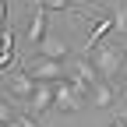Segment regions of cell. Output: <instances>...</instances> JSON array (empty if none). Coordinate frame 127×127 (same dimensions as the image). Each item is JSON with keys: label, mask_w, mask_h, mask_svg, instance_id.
I'll use <instances>...</instances> for the list:
<instances>
[{"label": "cell", "mask_w": 127, "mask_h": 127, "mask_svg": "<svg viewBox=\"0 0 127 127\" xmlns=\"http://www.w3.org/2000/svg\"><path fill=\"white\" fill-rule=\"evenodd\" d=\"M88 60H92V67L99 71L102 81H120V78H124V60H127V46H120V42H102Z\"/></svg>", "instance_id": "6da1fadb"}, {"label": "cell", "mask_w": 127, "mask_h": 127, "mask_svg": "<svg viewBox=\"0 0 127 127\" xmlns=\"http://www.w3.org/2000/svg\"><path fill=\"white\" fill-rule=\"evenodd\" d=\"M21 71L32 78V81H39V85H57V81L67 78L64 60H32V64H21Z\"/></svg>", "instance_id": "7a4b0ae2"}, {"label": "cell", "mask_w": 127, "mask_h": 127, "mask_svg": "<svg viewBox=\"0 0 127 127\" xmlns=\"http://www.w3.org/2000/svg\"><path fill=\"white\" fill-rule=\"evenodd\" d=\"M35 88H39V81H32L25 71H14L7 81H4V95H7L14 106H18V102L28 106V102H32V95H35Z\"/></svg>", "instance_id": "3957f363"}, {"label": "cell", "mask_w": 127, "mask_h": 127, "mask_svg": "<svg viewBox=\"0 0 127 127\" xmlns=\"http://www.w3.org/2000/svg\"><path fill=\"white\" fill-rule=\"evenodd\" d=\"M46 21H50V11H42V7H32V21H28V32H25V46H28V50L42 46V39L50 35Z\"/></svg>", "instance_id": "277c9868"}, {"label": "cell", "mask_w": 127, "mask_h": 127, "mask_svg": "<svg viewBox=\"0 0 127 127\" xmlns=\"http://www.w3.org/2000/svg\"><path fill=\"white\" fill-rule=\"evenodd\" d=\"M53 102H57V85H39L35 95H32V102H28V117L42 120V117L53 109Z\"/></svg>", "instance_id": "5b68a950"}, {"label": "cell", "mask_w": 127, "mask_h": 127, "mask_svg": "<svg viewBox=\"0 0 127 127\" xmlns=\"http://www.w3.org/2000/svg\"><path fill=\"white\" fill-rule=\"evenodd\" d=\"M117 102H120V95H117V81H95L92 99H88V109H113Z\"/></svg>", "instance_id": "8992f818"}, {"label": "cell", "mask_w": 127, "mask_h": 127, "mask_svg": "<svg viewBox=\"0 0 127 127\" xmlns=\"http://www.w3.org/2000/svg\"><path fill=\"white\" fill-rule=\"evenodd\" d=\"M67 74H71V71H67ZM53 109H60V113H78V109H81V99H78V92L71 88L67 78L57 81V102H53Z\"/></svg>", "instance_id": "52a82bcc"}, {"label": "cell", "mask_w": 127, "mask_h": 127, "mask_svg": "<svg viewBox=\"0 0 127 127\" xmlns=\"http://www.w3.org/2000/svg\"><path fill=\"white\" fill-rule=\"evenodd\" d=\"M64 57H67V46H64V39L46 35V39H42V46H35V50H32L28 64H32V60H64Z\"/></svg>", "instance_id": "ba28073f"}, {"label": "cell", "mask_w": 127, "mask_h": 127, "mask_svg": "<svg viewBox=\"0 0 127 127\" xmlns=\"http://www.w3.org/2000/svg\"><path fill=\"white\" fill-rule=\"evenodd\" d=\"M18 32H14L11 25L7 28H0V71H7L11 64H14V53H18Z\"/></svg>", "instance_id": "9c48e42d"}, {"label": "cell", "mask_w": 127, "mask_h": 127, "mask_svg": "<svg viewBox=\"0 0 127 127\" xmlns=\"http://www.w3.org/2000/svg\"><path fill=\"white\" fill-rule=\"evenodd\" d=\"M113 21H117V35H127V0L113 4Z\"/></svg>", "instance_id": "30bf717a"}, {"label": "cell", "mask_w": 127, "mask_h": 127, "mask_svg": "<svg viewBox=\"0 0 127 127\" xmlns=\"http://www.w3.org/2000/svg\"><path fill=\"white\" fill-rule=\"evenodd\" d=\"M32 7H42V11H67L71 0H28Z\"/></svg>", "instance_id": "8fae6325"}, {"label": "cell", "mask_w": 127, "mask_h": 127, "mask_svg": "<svg viewBox=\"0 0 127 127\" xmlns=\"http://www.w3.org/2000/svg\"><path fill=\"white\" fill-rule=\"evenodd\" d=\"M14 127H42L35 117H28V113H18V120H14Z\"/></svg>", "instance_id": "7c38bea8"}, {"label": "cell", "mask_w": 127, "mask_h": 127, "mask_svg": "<svg viewBox=\"0 0 127 127\" xmlns=\"http://www.w3.org/2000/svg\"><path fill=\"white\" fill-rule=\"evenodd\" d=\"M117 95H120V102L127 106V74L120 78V81H117Z\"/></svg>", "instance_id": "4fadbf2b"}, {"label": "cell", "mask_w": 127, "mask_h": 127, "mask_svg": "<svg viewBox=\"0 0 127 127\" xmlns=\"http://www.w3.org/2000/svg\"><path fill=\"white\" fill-rule=\"evenodd\" d=\"M0 28H7V0H0Z\"/></svg>", "instance_id": "5bb4252c"}, {"label": "cell", "mask_w": 127, "mask_h": 127, "mask_svg": "<svg viewBox=\"0 0 127 127\" xmlns=\"http://www.w3.org/2000/svg\"><path fill=\"white\" fill-rule=\"evenodd\" d=\"M109 127H127V117H124V113H117V117H113V124H109Z\"/></svg>", "instance_id": "9a60e30c"}, {"label": "cell", "mask_w": 127, "mask_h": 127, "mask_svg": "<svg viewBox=\"0 0 127 127\" xmlns=\"http://www.w3.org/2000/svg\"><path fill=\"white\" fill-rule=\"evenodd\" d=\"M124 74H127V60H124Z\"/></svg>", "instance_id": "2e32d148"}]
</instances>
